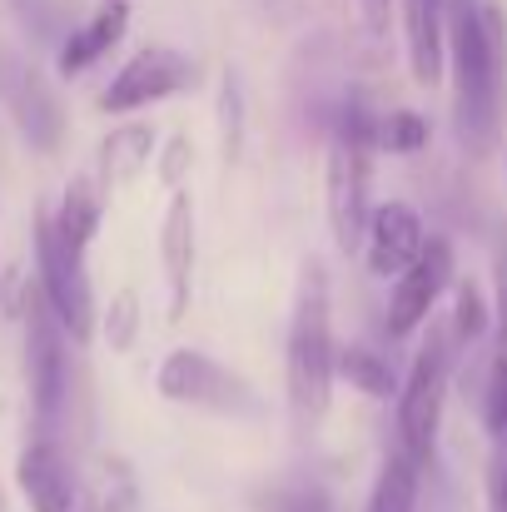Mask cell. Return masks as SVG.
Listing matches in <instances>:
<instances>
[{
	"label": "cell",
	"mask_w": 507,
	"mask_h": 512,
	"mask_svg": "<svg viewBox=\"0 0 507 512\" xmlns=\"http://www.w3.org/2000/svg\"><path fill=\"white\" fill-rule=\"evenodd\" d=\"M373 110L348 95L338 105L334 135H329V170H324V194H329V229H334V244L343 254L363 249V234H368V179H373Z\"/></svg>",
	"instance_id": "3"
},
{
	"label": "cell",
	"mask_w": 507,
	"mask_h": 512,
	"mask_svg": "<svg viewBox=\"0 0 507 512\" xmlns=\"http://www.w3.org/2000/svg\"><path fill=\"white\" fill-rule=\"evenodd\" d=\"M338 378V348H334V319H329V279L319 264L304 269L294 319H289V343H284V388L289 408L304 428L324 423L329 398Z\"/></svg>",
	"instance_id": "2"
},
{
	"label": "cell",
	"mask_w": 507,
	"mask_h": 512,
	"mask_svg": "<svg viewBox=\"0 0 507 512\" xmlns=\"http://www.w3.org/2000/svg\"><path fill=\"white\" fill-rule=\"evenodd\" d=\"M418 488H423V463H413L403 448H393L373 483L368 512H418Z\"/></svg>",
	"instance_id": "18"
},
{
	"label": "cell",
	"mask_w": 507,
	"mask_h": 512,
	"mask_svg": "<svg viewBox=\"0 0 507 512\" xmlns=\"http://www.w3.org/2000/svg\"><path fill=\"white\" fill-rule=\"evenodd\" d=\"M0 105L15 120L20 140L40 155L60 150L65 140V105L50 90V80L35 70V60H25L20 50H0Z\"/></svg>",
	"instance_id": "8"
},
{
	"label": "cell",
	"mask_w": 507,
	"mask_h": 512,
	"mask_svg": "<svg viewBox=\"0 0 507 512\" xmlns=\"http://www.w3.org/2000/svg\"><path fill=\"white\" fill-rule=\"evenodd\" d=\"M448 329H453V348H473V343L488 339L493 314H488V299H483L478 284H463V289H458V309H453Z\"/></svg>",
	"instance_id": "22"
},
{
	"label": "cell",
	"mask_w": 507,
	"mask_h": 512,
	"mask_svg": "<svg viewBox=\"0 0 507 512\" xmlns=\"http://www.w3.org/2000/svg\"><path fill=\"white\" fill-rule=\"evenodd\" d=\"M488 512H507V443L493 448L488 463Z\"/></svg>",
	"instance_id": "25"
},
{
	"label": "cell",
	"mask_w": 507,
	"mask_h": 512,
	"mask_svg": "<svg viewBox=\"0 0 507 512\" xmlns=\"http://www.w3.org/2000/svg\"><path fill=\"white\" fill-rule=\"evenodd\" d=\"M184 155H189V145H184V140H179V145H169V160H165V179H169V184L179 179V160H184Z\"/></svg>",
	"instance_id": "27"
},
{
	"label": "cell",
	"mask_w": 507,
	"mask_h": 512,
	"mask_svg": "<svg viewBox=\"0 0 507 512\" xmlns=\"http://www.w3.org/2000/svg\"><path fill=\"white\" fill-rule=\"evenodd\" d=\"M155 150V125H125V130H110V140L100 145V165H95V179L110 189V184H125L130 174L145 170Z\"/></svg>",
	"instance_id": "17"
},
{
	"label": "cell",
	"mask_w": 507,
	"mask_h": 512,
	"mask_svg": "<svg viewBox=\"0 0 507 512\" xmlns=\"http://www.w3.org/2000/svg\"><path fill=\"white\" fill-rule=\"evenodd\" d=\"M0 512H5V503H0Z\"/></svg>",
	"instance_id": "29"
},
{
	"label": "cell",
	"mask_w": 507,
	"mask_h": 512,
	"mask_svg": "<svg viewBox=\"0 0 507 512\" xmlns=\"http://www.w3.org/2000/svg\"><path fill=\"white\" fill-rule=\"evenodd\" d=\"M338 378H348L353 388H363L368 398H393L398 393V373L388 368V358L368 343H348L338 353Z\"/></svg>",
	"instance_id": "19"
},
{
	"label": "cell",
	"mask_w": 507,
	"mask_h": 512,
	"mask_svg": "<svg viewBox=\"0 0 507 512\" xmlns=\"http://www.w3.org/2000/svg\"><path fill=\"white\" fill-rule=\"evenodd\" d=\"M244 120H249L244 80L229 70V75H224V90H219V135H224V160H239V155H244Z\"/></svg>",
	"instance_id": "23"
},
{
	"label": "cell",
	"mask_w": 507,
	"mask_h": 512,
	"mask_svg": "<svg viewBox=\"0 0 507 512\" xmlns=\"http://www.w3.org/2000/svg\"><path fill=\"white\" fill-rule=\"evenodd\" d=\"M125 30H130V5H125V0H105V5L60 45V75H85L105 50L120 45Z\"/></svg>",
	"instance_id": "15"
},
{
	"label": "cell",
	"mask_w": 507,
	"mask_h": 512,
	"mask_svg": "<svg viewBox=\"0 0 507 512\" xmlns=\"http://www.w3.org/2000/svg\"><path fill=\"white\" fill-rule=\"evenodd\" d=\"M135 343V294H120L110 309V348H130Z\"/></svg>",
	"instance_id": "24"
},
{
	"label": "cell",
	"mask_w": 507,
	"mask_h": 512,
	"mask_svg": "<svg viewBox=\"0 0 507 512\" xmlns=\"http://www.w3.org/2000/svg\"><path fill=\"white\" fill-rule=\"evenodd\" d=\"M458 368V348L448 324H428V339L418 343L413 368L398 388V448L428 468L433 448H438V428H443V403H448V383Z\"/></svg>",
	"instance_id": "4"
},
{
	"label": "cell",
	"mask_w": 507,
	"mask_h": 512,
	"mask_svg": "<svg viewBox=\"0 0 507 512\" xmlns=\"http://www.w3.org/2000/svg\"><path fill=\"white\" fill-rule=\"evenodd\" d=\"M160 249H165L169 279V324H179L189 314V294H194V199H189V189H174V199H169Z\"/></svg>",
	"instance_id": "14"
},
{
	"label": "cell",
	"mask_w": 507,
	"mask_h": 512,
	"mask_svg": "<svg viewBox=\"0 0 507 512\" xmlns=\"http://www.w3.org/2000/svg\"><path fill=\"white\" fill-rule=\"evenodd\" d=\"M25 378H30V408H35V438L60 443L65 418H70V393H75V363H70V334L30 289L25 304Z\"/></svg>",
	"instance_id": "5"
},
{
	"label": "cell",
	"mask_w": 507,
	"mask_h": 512,
	"mask_svg": "<svg viewBox=\"0 0 507 512\" xmlns=\"http://www.w3.org/2000/svg\"><path fill=\"white\" fill-rule=\"evenodd\" d=\"M428 244V229L418 219L413 204L403 199H388L368 214V234H363V249H368V269L373 274H408L418 264Z\"/></svg>",
	"instance_id": "12"
},
{
	"label": "cell",
	"mask_w": 507,
	"mask_h": 512,
	"mask_svg": "<svg viewBox=\"0 0 507 512\" xmlns=\"http://www.w3.org/2000/svg\"><path fill=\"white\" fill-rule=\"evenodd\" d=\"M35 269H40V299L50 304V314L60 319V329L75 343L90 339L95 329V294H90V274H85V254L70 249L55 229V214L35 219Z\"/></svg>",
	"instance_id": "6"
},
{
	"label": "cell",
	"mask_w": 507,
	"mask_h": 512,
	"mask_svg": "<svg viewBox=\"0 0 507 512\" xmlns=\"http://www.w3.org/2000/svg\"><path fill=\"white\" fill-rule=\"evenodd\" d=\"M503 274H507V269H503Z\"/></svg>",
	"instance_id": "30"
},
{
	"label": "cell",
	"mask_w": 507,
	"mask_h": 512,
	"mask_svg": "<svg viewBox=\"0 0 507 512\" xmlns=\"http://www.w3.org/2000/svg\"><path fill=\"white\" fill-rule=\"evenodd\" d=\"M100 214H105V184H100L95 174H75V179L65 184V194H60L55 229H60V239H65L70 249L85 254V244H90L95 229H100Z\"/></svg>",
	"instance_id": "16"
},
{
	"label": "cell",
	"mask_w": 507,
	"mask_h": 512,
	"mask_svg": "<svg viewBox=\"0 0 507 512\" xmlns=\"http://www.w3.org/2000/svg\"><path fill=\"white\" fill-rule=\"evenodd\" d=\"M20 15H25V20H40V25H50V0H20Z\"/></svg>",
	"instance_id": "26"
},
{
	"label": "cell",
	"mask_w": 507,
	"mask_h": 512,
	"mask_svg": "<svg viewBox=\"0 0 507 512\" xmlns=\"http://www.w3.org/2000/svg\"><path fill=\"white\" fill-rule=\"evenodd\" d=\"M363 15H368V25H383V15H388V0H363Z\"/></svg>",
	"instance_id": "28"
},
{
	"label": "cell",
	"mask_w": 507,
	"mask_h": 512,
	"mask_svg": "<svg viewBox=\"0 0 507 512\" xmlns=\"http://www.w3.org/2000/svg\"><path fill=\"white\" fill-rule=\"evenodd\" d=\"M453 125L468 155H493L507 105V15L498 0H448Z\"/></svg>",
	"instance_id": "1"
},
{
	"label": "cell",
	"mask_w": 507,
	"mask_h": 512,
	"mask_svg": "<svg viewBox=\"0 0 507 512\" xmlns=\"http://www.w3.org/2000/svg\"><path fill=\"white\" fill-rule=\"evenodd\" d=\"M373 140L388 155H413V150L428 145V120L418 110H388V115L373 120Z\"/></svg>",
	"instance_id": "21"
},
{
	"label": "cell",
	"mask_w": 507,
	"mask_h": 512,
	"mask_svg": "<svg viewBox=\"0 0 507 512\" xmlns=\"http://www.w3.org/2000/svg\"><path fill=\"white\" fill-rule=\"evenodd\" d=\"M403 10V45H408V70L418 85L443 80L448 60V0H398Z\"/></svg>",
	"instance_id": "13"
},
{
	"label": "cell",
	"mask_w": 507,
	"mask_h": 512,
	"mask_svg": "<svg viewBox=\"0 0 507 512\" xmlns=\"http://www.w3.org/2000/svg\"><path fill=\"white\" fill-rule=\"evenodd\" d=\"M448 284H453V244L443 234H428L418 264L408 274H398V289H388V334L393 339L413 334L433 314V304L443 299Z\"/></svg>",
	"instance_id": "11"
},
{
	"label": "cell",
	"mask_w": 507,
	"mask_h": 512,
	"mask_svg": "<svg viewBox=\"0 0 507 512\" xmlns=\"http://www.w3.org/2000/svg\"><path fill=\"white\" fill-rule=\"evenodd\" d=\"M194 80V65L174 50V45H145L125 60V70L105 85L100 95V110L105 115H130V110H145L155 100L179 95L184 85Z\"/></svg>",
	"instance_id": "10"
},
{
	"label": "cell",
	"mask_w": 507,
	"mask_h": 512,
	"mask_svg": "<svg viewBox=\"0 0 507 512\" xmlns=\"http://www.w3.org/2000/svg\"><path fill=\"white\" fill-rule=\"evenodd\" d=\"M254 512H334V498H329V488L294 478V483L259 488L254 493Z\"/></svg>",
	"instance_id": "20"
},
{
	"label": "cell",
	"mask_w": 507,
	"mask_h": 512,
	"mask_svg": "<svg viewBox=\"0 0 507 512\" xmlns=\"http://www.w3.org/2000/svg\"><path fill=\"white\" fill-rule=\"evenodd\" d=\"M15 483H20L30 512H100L95 493H90V478L75 468L65 443L30 438L20 463H15Z\"/></svg>",
	"instance_id": "9"
},
{
	"label": "cell",
	"mask_w": 507,
	"mask_h": 512,
	"mask_svg": "<svg viewBox=\"0 0 507 512\" xmlns=\"http://www.w3.org/2000/svg\"><path fill=\"white\" fill-rule=\"evenodd\" d=\"M160 393L169 403H184V408H209V413H234V418L259 413L254 383L244 373H234L229 363L199 353V348H174L160 363Z\"/></svg>",
	"instance_id": "7"
}]
</instances>
